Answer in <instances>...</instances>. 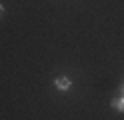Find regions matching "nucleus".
<instances>
[{
	"instance_id": "1",
	"label": "nucleus",
	"mask_w": 124,
	"mask_h": 120,
	"mask_svg": "<svg viewBox=\"0 0 124 120\" xmlns=\"http://www.w3.org/2000/svg\"><path fill=\"white\" fill-rule=\"evenodd\" d=\"M54 86H56L60 92H66V90H70L72 80L68 78V76H56V78H54Z\"/></svg>"
},
{
	"instance_id": "2",
	"label": "nucleus",
	"mask_w": 124,
	"mask_h": 120,
	"mask_svg": "<svg viewBox=\"0 0 124 120\" xmlns=\"http://www.w3.org/2000/svg\"><path fill=\"white\" fill-rule=\"evenodd\" d=\"M112 108H114L116 112H124V96H122V98L112 100Z\"/></svg>"
},
{
	"instance_id": "3",
	"label": "nucleus",
	"mask_w": 124,
	"mask_h": 120,
	"mask_svg": "<svg viewBox=\"0 0 124 120\" xmlns=\"http://www.w3.org/2000/svg\"><path fill=\"white\" fill-rule=\"evenodd\" d=\"M2 12H4V4H0V16H2Z\"/></svg>"
},
{
	"instance_id": "4",
	"label": "nucleus",
	"mask_w": 124,
	"mask_h": 120,
	"mask_svg": "<svg viewBox=\"0 0 124 120\" xmlns=\"http://www.w3.org/2000/svg\"><path fill=\"white\" fill-rule=\"evenodd\" d=\"M120 90H122V92H124V84H122V88H120Z\"/></svg>"
}]
</instances>
